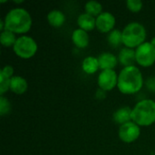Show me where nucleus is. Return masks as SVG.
I'll return each mask as SVG.
<instances>
[{
    "label": "nucleus",
    "mask_w": 155,
    "mask_h": 155,
    "mask_svg": "<svg viewBox=\"0 0 155 155\" xmlns=\"http://www.w3.org/2000/svg\"><path fill=\"white\" fill-rule=\"evenodd\" d=\"M143 85V74L135 65L124 67L118 75L117 87L124 94L138 93Z\"/></svg>",
    "instance_id": "1"
},
{
    "label": "nucleus",
    "mask_w": 155,
    "mask_h": 155,
    "mask_svg": "<svg viewBox=\"0 0 155 155\" xmlns=\"http://www.w3.org/2000/svg\"><path fill=\"white\" fill-rule=\"evenodd\" d=\"M5 30L14 34H25L32 26V17L28 11L24 8H14L10 10L4 19Z\"/></svg>",
    "instance_id": "2"
},
{
    "label": "nucleus",
    "mask_w": 155,
    "mask_h": 155,
    "mask_svg": "<svg viewBox=\"0 0 155 155\" xmlns=\"http://www.w3.org/2000/svg\"><path fill=\"white\" fill-rule=\"evenodd\" d=\"M132 121L139 126H150L154 124V101L145 99L137 103L132 111Z\"/></svg>",
    "instance_id": "3"
},
{
    "label": "nucleus",
    "mask_w": 155,
    "mask_h": 155,
    "mask_svg": "<svg viewBox=\"0 0 155 155\" xmlns=\"http://www.w3.org/2000/svg\"><path fill=\"white\" fill-rule=\"evenodd\" d=\"M146 30L144 26L138 22L128 24L123 31V44L128 48H137L145 43Z\"/></svg>",
    "instance_id": "4"
},
{
    "label": "nucleus",
    "mask_w": 155,
    "mask_h": 155,
    "mask_svg": "<svg viewBox=\"0 0 155 155\" xmlns=\"http://www.w3.org/2000/svg\"><path fill=\"white\" fill-rule=\"evenodd\" d=\"M37 48L36 42L28 35H22L18 37L13 46L15 54L23 59H29L33 57L37 52Z\"/></svg>",
    "instance_id": "5"
},
{
    "label": "nucleus",
    "mask_w": 155,
    "mask_h": 155,
    "mask_svg": "<svg viewBox=\"0 0 155 155\" xmlns=\"http://www.w3.org/2000/svg\"><path fill=\"white\" fill-rule=\"evenodd\" d=\"M135 56L139 65L150 67L155 62V47L150 42H145L135 49Z\"/></svg>",
    "instance_id": "6"
},
{
    "label": "nucleus",
    "mask_w": 155,
    "mask_h": 155,
    "mask_svg": "<svg viewBox=\"0 0 155 155\" xmlns=\"http://www.w3.org/2000/svg\"><path fill=\"white\" fill-rule=\"evenodd\" d=\"M118 134H119V138L124 143H134L139 138L141 134L140 126L137 125L133 121H131L120 126Z\"/></svg>",
    "instance_id": "7"
},
{
    "label": "nucleus",
    "mask_w": 155,
    "mask_h": 155,
    "mask_svg": "<svg viewBox=\"0 0 155 155\" xmlns=\"http://www.w3.org/2000/svg\"><path fill=\"white\" fill-rule=\"evenodd\" d=\"M118 84V75L114 70L102 71L98 76L99 88L104 91H111Z\"/></svg>",
    "instance_id": "8"
},
{
    "label": "nucleus",
    "mask_w": 155,
    "mask_h": 155,
    "mask_svg": "<svg viewBox=\"0 0 155 155\" xmlns=\"http://www.w3.org/2000/svg\"><path fill=\"white\" fill-rule=\"evenodd\" d=\"M115 17L110 12H103L96 17V28L102 33H110L115 25Z\"/></svg>",
    "instance_id": "9"
},
{
    "label": "nucleus",
    "mask_w": 155,
    "mask_h": 155,
    "mask_svg": "<svg viewBox=\"0 0 155 155\" xmlns=\"http://www.w3.org/2000/svg\"><path fill=\"white\" fill-rule=\"evenodd\" d=\"M98 62L100 69L104 70H114L117 65V58L114 54L111 53H103L98 56Z\"/></svg>",
    "instance_id": "10"
},
{
    "label": "nucleus",
    "mask_w": 155,
    "mask_h": 155,
    "mask_svg": "<svg viewBox=\"0 0 155 155\" xmlns=\"http://www.w3.org/2000/svg\"><path fill=\"white\" fill-rule=\"evenodd\" d=\"M118 59L120 63L124 65V67L133 66L136 63V56H135V50L132 48H123L118 55Z\"/></svg>",
    "instance_id": "11"
},
{
    "label": "nucleus",
    "mask_w": 155,
    "mask_h": 155,
    "mask_svg": "<svg viewBox=\"0 0 155 155\" xmlns=\"http://www.w3.org/2000/svg\"><path fill=\"white\" fill-rule=\"evenodd\" d=\"M77 25L80 29L86 32L92 31L94 27H96V18L87 13H83L77 18Z\"/></svg>",
    "instance_id": "12"
},
{
    "label": "nucleus",
    "mask_w": 155,
    "mask_h": 155,
    "mask_svg": "<svg viewBox=\"0 0 155 155\" xmlns=\"http://www.w3.org/2000/svg\"><path fill=\"white\" fill-rule=\"evenodd\" d=\"M28 87L26 80L22 76H13L10 80V90L16 94H23Z\"/></svg>",
    "instance_id": "13"
},
{
    "label": "nucleus",
    "mask_w": 155,
    "mask_h": 155,
    "mask_svg": "<svg viewBox=\"0 0 155 155\" xmlns=\"http://www.w3.org/2000/svg\"><path fill=\"white\" fill-rule=\"evenodd\" d=\"M132 111H133V109H131L128 106H124V107L119 108L114 114V116H113L114 121L121 125L131 122L132 121Z\"/></svg>",
    "instance_id": "14"
},
{
    "label": "nucleus",
    "mask_w": 155,
    "mask_h": 155,
    "mask_svg": "<svg viewBox=\"0 0 155 155\" xmlns=\"http://www.w3.org/2000/svg\"><path fill=\"white\" fill-rule=\"evenodd\" d=\"M72 40L78 48H85L89 45V35L83 29H75L72 35Z\"/></svg>",
    "instance_id": "15"
},
{
    "label": "nucleus",
    "mask_w": 155,
    "mask_h": 155,
    "mask_svg": "<svg viewBox=\"0 0 155 155\" xmlns=\"http://www.w3.org/2000/svg\"><path fill=\"white\" fill-rule=\"evenodd\" d=\"M47 21L54 27H61L65 22V15L60 10H52L47 15Z\"/></svg>",
    "instance_id": "16"
},
{
    "label": "nucleus",
    "mask_w": 155,
    "mask_h": 155,
    "mask_svg": "<svg viewBox=\"0 0 155 155\" xmlns=\"http://www.w3.org/2000/svg\"><path fill=\"white\" fill-rule=\"evenodd\" d=\"M82 68L84 73L87 74H93L97 72V70L100 68L98 58H95L94 56H87L84 59L82 63Z\"/></svg>",
    "instance_id": "17"
},
{
    "label": "nucleus",
    "mask_w": 155,
    "mask_h": 155,
    "mask_svg": "<svg viewBox=\"0 0 155 155\" xmlns=\"http://www.w3.org/2000/svg\"><path fill=\"white\" fill-rule=\"evenodd\" d=\"M84 10H85V13H87L94 17L95 16L97 17L98 15H100L103 13V5L99 2L92 0L85 4Z\"/></svg>",
    "instance_id": "18"
},
{
    "label": "nucleus",
    "mask_w": 155,
    "mask_h": 155,
    "mask_svg": "<svg viewBox=\"0 0 155 155\" xmlns=\"http://www.w3.org/2000/svg\"><path fill=\"white\" fill-rule=\"evenodd\" d=\"M16 39L17 38H15V34H14L13 32H10L8 30H4L3 32H1L0 42L5 47L14 46L16 42Z\"/></svg>",
    "instance_id": "19"
},
{
    "label": "nucleus",
    "mask_w": 155,
    "mask_h": 155,
    "mask_svg": "<svg viewBox=\"0 0 155 155\" xmlns=\"http://www.w3.org/2000/svg\"><path fill=\"white\" fill-rule=\"evenodd\" d=\"M107 40L112 46H119L121 44H123V32H121L118 29H114L109 33Z\"/></svg>",
    "instance_id": "20"
},
{
    "label": "nucleus",
    "mask_w": 155,
    "mask_h": 155,
    "mask_svg": "<svg viewBox=\"0 0 155 155\" xmlns=\"http://www.w3.org/2000/svg\"><path fill=\"white\" fill-rule=\"evenodd\" d=\"M143 4L141 0H128L126 2L127 8L133 13L140 12L143 8Z\"/></svg>",
    "instance_id": "21"
},
{
    "label": "nucleus",
    "mask_w": 155,
    "mask_h": 155,
    "mask_svg": "<svg viewBox=\"0 0 155 155\" xmlns=\"http://www.w3.org/2000/svg\"><path fill=\"white\" fill-rule=\"evenodd\" d=\"M11 110V104L7 98L1 96L0 97V115L5 116L6 114H8Z\"/></svg>",
    "instance_id": "22"
},
{
    "label": "nucleus",
    "mask_w": 155,
    "mask_h": 155,
    "mask_svg": "<svg viewBox=\"0 0 155 155\" xmlns=\"http://www.w3.org/2000/svg\"><path fill=\"white\" fill-rule=\"evenodd\" d=\"M10 80L9 78L5 77L3 74L0 73V94L3 96V94L10 89Z\"/></svg>",
    "instance_id": "23"
},
{
    "label": "nucleus",
    "mask_w": 155,
    "mask_h": 155,
    "mask_svg": "<svg viewBox=\"0 0 155 155\" xmlns=\"http://www.w3.org/2000/svg\"><path fill=\"white\" fill-rule=\"evenodd\" d=\"M1 74H3L5 77L11 79L13 77V74H14V67L11 66V65H5L1 71H0Z\"/></svg>",
    "instance_id": "24"
},
{
    "label": "nucleus",
    "mask_w": 155,
    "mask_h": 155,
    "mask_svg": "<svg viewBox=\"0 0 155 155\" xmlns=\"http://www.w3.org/2000/svg\"><path fill=\"white\" fill-rule=\"evenodd\" d=\"M146 86L150 91L155 92V77H151L146 81Z\"/></svg>",
    "instance_id": "25"
},
{
    "label": "nucleus",
    "mask_w": 155,
    "mask_h": 155,
    "mask_svg": "<svg viewBox=\"0 0 155 155\" xmlns=\"http://www.w3.org/2000/svg\"><path fill=\"white\" fill-rule=\"evenodd\" d=\"M104 97H105V91H104V90H102V89H99V90L96 92V98L102 100V99H104Z\"/></svg>",
    "instance_id": "26"
},
{
    "label": "nucleus",
    "mask_w": 155,
    "mask_h": 155,
    "mask_svg": "<svg viewBox=\"0 0 155 155\" xmlns=\"http://www.w3.org/2000/svg\"><path fill=\"white\" fill-rule=\"evenodd\" d=\"M150 43H151V44H152V45H153L155 47V36L152 38V40H151V42H150Z\"/></svg>",
    "instance_id": "27"
},
{
    "label": "nucleus",
    "mask_w": 155,
    "mask_h": 155,
    "mask_svg": "<svg viewBox=\"0 0 155 155\" xmlns=\"http://www.w3.org/2000/svg\"><path fill=\"white\" fill-rule=\"evenodd\" d=\"M15 3H16V4H20V3H23V1H15Z\"/></svg>",
    "instance_id": "28"
}]
</instances>
